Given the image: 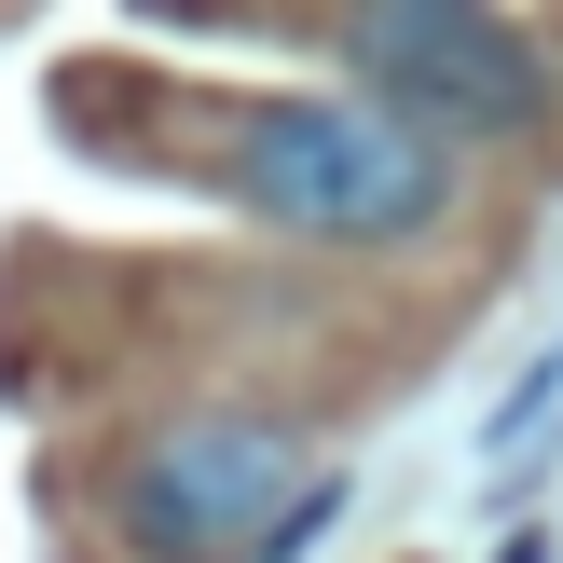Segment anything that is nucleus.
Wrapping results in <instances>:
<instances>
[{
    "mask_svg": "<svg viewBox=\"0 0 563 563\" xmlns=\"http://www.w3.org/2000/svg\"><path fill=\"white\" fill-rule=\"evenodd\" d=\"M220 192L275 234H317V247H399L454 207V152L385 124L372 97H262L220 137Z\"/></svg>",
    "mask_w": 563,
    "mask_h": 563,
    "instance_id": "nucleus-1",
    "label": "nucleus"
},
{
    "mask_svg": "<svg viewBox=\"0 0 563 563\" xmlns=\"http://www.w3.org/2000/svg\"><path fill=\"white\" fill-rule=\"evenodd\" d=\"M344 69L372 82V110L412 124L427 152L550 124V55H537V27L467 14V0H385V14H344Z\"/></svg>",
    "mask_w": 563,
    "mask_h": 563,
    "instance_id": "nucleus-2",
    "label": "nucleus"
},
{
    "mask_svg": "<svg viewBox=\"0 0 563 563\" xmlns=\"http://www.w3.org/2000/svg\"><path fill=\"white\" fill-rule=\"evenodd\" d=\"M302 495V440L275 412H165L124 454V537L152 563H220L247 550V522H275Z\"/></svg>",
    "mask_w": 563,
    "mask_h": 563,
    "instance_id": "nucleus-3",
    "label": "nucleus"
},
{
    "mask_svg": "<svg viewBox=\"0 0 563 563\" xmlns=\"http://www.w3.org/2000/svg\"><path fill=\"white\" fill-rule=\"evenodd\" d=\"M550 412H563V357H537V372L509 385V412L482 427V467H522V454H537V427H550Z\"/></svg>",
    "mask_w": 563,
    "mask_h": 563,
    "instance_id": "nucleus-4",
    "label": "nucleus"
},
{
    "mask_svg": "<svg viewBox=\"0 0 563 563\" xmlns=\"http://www.w3.org/2000/svg\"><path fill=\"white\" fill-rule=\"evenodd\" d=\"M509 563H550V537H509Z\"/></svg>",
    "mask_w": 563,
    "mask_h": 563,
    "instance_id": "nucleus-5",
    "label": "nucleus"
}]
</instances>
